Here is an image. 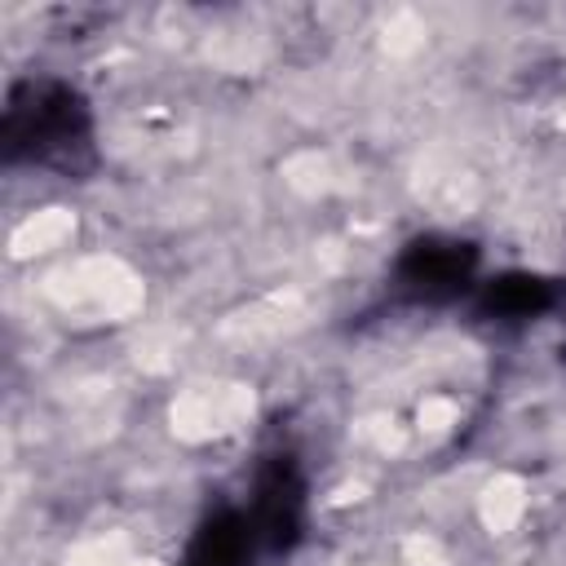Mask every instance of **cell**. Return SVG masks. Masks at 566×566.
I'll use <instances>...</instances> for the list:
<instances>
[{"label":"cell","mask_w":566,"mask_h":566,"mask_svg":"<svg viewBox=\"0 0 566 566\" xmlns=\"http://www.w3.org/2000/svg\"><path fill=\"white\" fill-rule=\"evenodd\" d=\"M261 553H287L305 526V478L292 455H270L256 473V495L243 509Z\"/></svg>","instance_id":"cell-3"},{"label":"cell","mask_w":566,"mask_h":566,"mask_svg":"<svg viewBox=\"0 0 566 566\" xmlns=\"http://www.w3.org/2000/svg\"><path fill=\"white\" fill-rule=\"evenodd\" d=\"M256 553H261V539H256L248 513L243 509H221L195 531L181 566H252Z\"/></svg>","instance_id":"cell-4"},{"label":"cell","mask_w":566,"mask_h":566,"mask_svg":"<svg viewBox=\"0 0 566 566\" xmlns=\"http://www.w3.org/2000/svg\"><path fill=\"white\" fill-rule=\"evenodd\" d=\"M553 301H557V292H553L548 279H539V274H500V279L482 283V292H478V314H482L486 323L509 327V323H531V318H539Z\"/></svg>","instance_id":"cell-5"},{"label":"cell","mask_w":566,"mask_h":566,"mask_svg":"<svg viewBox=\"0 0 566 566\" xmlns=\"http://www.w3.org/2000/svg\"><path fill=\"white\" fill-rule=\"evenodd\" d=\"M4 159L80 177L93 168L88 102L62 80H22L4 102Z\"/></svg>","instance_id":"cell-1"},{"label":"cell","mask_w":566,"mask_h":566,"mask_svg":"<svg viewBox=\"0 0 566 566\" xmlns=\"http://www.w3.org/2000/svg\"><path fill=\"white\" fill-rule=\"evenodd\" d=\"M473 274H478V248L473 243L429 234V239H416L398 256L394 287L416 305H442V301L464 296L473 287Z\"/></svg>","instance_id":"cell-2"}]
</instances>
